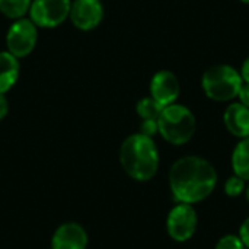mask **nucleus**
I'll return each mask as SVG.
<instances>
[{"label":"nucleus","instance_id":"1a4fd4ad","mask_svg":"<svg viewBox=\"0 0 249 249\" xmlns=\"http://www.w3.org/2000/svg\"><path fill=\"white\" fill-rule=\"evenodd\" d=\"M150 92L155 101H158L162 107H168L171 104H175V101L179 96L181 92L179 80L169 70L158 71L152 79Z\"/></svg>","mask_w":249,"mask_h":249},{"label":"nucleus","instance_id":"6e6552de","mask_svg":"<svg viewBox=\"0 0 249 249\" xmlns=\"http://www.w3.org/2000/svg\"><path fill=\"white\" fill-rule=\"evenodd\" d=\"M104 16V9L99 0H74L70 7V18L74 26L83 31L96 28Z\"/></svg>","mask_w":249,"mask_h":249},{"label":"nucleus","instance_id":"20e7f679","mask_svg":"<svg viewBox=\"0 0 249 249\" xmlns=\"http://www.w3.org/2000/svg\"><path fill=\"white\" fill-rule=\"evenodd\" d=\"M206 95L217 102H226L239 95L244 85L241 73L232 66L219 64L210 67L201 80Z\"/></svg>","mask_w":249,"mask_h":249},{"label":"nucleus","instance_id":"9d476101","mask_svg":"<svg viewBox=\"0 0 249 249\" xmlns=\"http://www.w3.org/2000/svg\"><path fill=\"white\" fill-rule=\"evenodd\" d=\"M53 249H85L88 245V235L77 223L61 225L53 236Z\"/></svg>","mask_w":249,"mask_h":249},{"label":"nucleus","instance_id":"412c9836","mask_svg":"<svg viewBox=\"0 0 249 249\" xmlns=\"http://www.w3.org/2000/svg\"><path fill=\"white\" fill-rule=\"evenodd\" d=\"M7 111H9L7 101H6V98L3 96V93H0V120H3V118L6 117Z\"/></svg>","mask_w":249,"mask_h":249},{"label":"nucleus","instance_id":"ddd939ff","mask_svg":"<svg viewBox=\"0 0 249 249\" xmlns=\"http://www.w3.org/2000/svg\"><path fill=\"white\" fill-rule=\"evenodd\" d=\"M232 168L236 177L249 181V137L242 139L232 153Z\"/></svg>","mask_w":249,"mask_h":249},{"label":"nucleus","instance_id":"423d86ee","mask_svg":"<svg viewBox=\"0 0 249 249\" xmlns=\"http://www.w3.org/2000/svg\"><path fill=\"white\" fill-rule=\"evenodd\" d=\"M70 0H35L31 3V20L42 28H54L70 15Z\"/></svg>","mask_w":249,"mask_h":249},{"label":"nucleus","instance_id":"5701e85b","mask_svg":"<svg viewBox=\"0 0 249 249\" xmlns=\"http://www.w3.org/2000/svg\"><path fill=\"white\" fill-rule=\"evenodd\" d=\"M245 191H247V198H248V201H249V187L245 190Z\"/></svg>","mask_w":249,"mask_h":249},{"label":"nucleus","instance_id":"f257e3e1","mask_svg":"<svg viewBox=\"0 0 249 249\" xmlns=\"http://www.w3.org/2000/svg\"><path fill=\"white\" fill-rule=\"evenodd\" d=\"M217 172L214 166L198 156L178 159L169 172L171 191L177 201L196 204L206 200L216 188Z\"/></svg>","mask_w":249,"mask_h":249},{"label":"nucleus","instance_id":"6ab92c4d","mask_svg":"<svg viewBox=\"0 0 249 249\" xmlns=\"http://www.w3.org/2000/svg\"><path fill=\"white\" fill-rule=\"evenodd\" d=\"M239 238L244 242L245 248H249V217L242 223V226L239 229Z\"/></svg>","mask_w":249,"mask_h":249},{"label":"nucleus","instance_id":"b1692460","mask_svg":"<svg viewBox=\"0 0 249 249\" xmlns=\"http://www.w3.org/2000/svg\"><path fill=\"white\" fill-rule=\"evenodd\" d=\"M241 1H244V3H249V0H241Z\"/></svg>","mask_w":249,"mask_h":249},{"label":"nucleus","instance_id":"4be33fe9","mask_svg":"<svg viewBox=\"0 0 249 249\" xmlns=\"http://www.w3.org/2000/svg\"><path fill=\"white\" fill-rule=\"evenodd\" d=\"M241 76H242V80H244L245 83H249V57L244 61V64H242Z\"/></svg>","mask_w":249,"mask_h":249},{"label":"nucleus","instance_id":"39448f33","mask_svg":"<svg viewBox=\"0 0 249 249\" xmlns=\"http://www.w3.org/2000/svg\"><path fill=\"white\" fill-rule=\"evenodd\" d=\"M197 225H198L197 213L193 204H187V203H179L178 206H175L169 212L166 220L168 233L177 242L190 241L197 231Z\"/></svg>","mask_w":249,"mask_h":249},{"label":"nucleus","instance_id":"f8f14e48","mask_svg":"<svg viewBox=\"0 0 249 249\" xmlns=\"http://www.w3.org/2000/svg\"><path fill=\"white\" fill-rule=\"evenodd\" d=\"M19 63L10 53H0V93L7 92L18 80Z\"/></svg>","mask_w":249,"mask_h":249},{"label":"nucleus","instance_id":"4468645a","mask_svg":"<svg viewBox=\"0 0 249 249\" xmlns=\"http://www.w3.org/2000/svg\"><path fill=\"white\" fill-rule=\"evenodd\" d=\"M165 107H162L158 101H155L153 98H144L137 104V114L142 117L143 121L150 120V121H158L162 109Z\"/></svg>","mask_w":249,"mask_h":249},{"label":"nucleus","instance_id":"f03ea898","mask_svg":"<svg viewBox=\"0 0 249 249\" xmlns=\"http://www.w3.org/2000/svg\"><path fill=\"white\" fill-rule=\"evenodd\" d=\"M120 160L127 175L136 181H149L159 168V152L152 140L142 133L127 137L120 150Z\"/></svg>","mask_w":249,"mask_h":249},{"label":"nucleus","instance_id":"dca6fc26","mask_svg":"<svg viewBox=\"0 0 249 249\" xmlns=\"http://www.w3.org/2000/svg\"><path fill=\"white\" fill-rule=\"evenodd\" d=\"M247 190L245 187V181L236 175H233L232 178H229L225 184V193L229 197H239L241 194H244Z\"/></svg>","mask_w":249,"mask_h":249},{"label":"nucleus","instance_id":"a211bd4d","mask_svg":"<svg viewBox=\"0 0 249 249\" xmlns=\"http://www.w3.org/2000/svg\"><path fill=\"white\" fill-rule=\"evenodd\" d=\"M156 133H158V121H150V120L143 121V124H142V134H144L147 137H152Z\"/></svg>","mask_w":249,"mask_h":249},{"label":"nucleus","instance_id":"7ed1b4c3","mask_svg":"<svg viewBox=\"0 0 249 249\" xmlns=\"http://www.w3.org/2000/svg\"><path fill=\"white\" fill-rule=\"evenodd\" d=\"M158 131L175 146L185 144L196 133V117L187 107L171 104L162 109L158 118Z\"/></svg>","mask_w":249,"mask_h":249},{"label":"nucleus","instance_id":"f3484780","mask_svg":"<svg viewBox=\"0 0 249 249\" xmlns=\"http://www.w3.org/2000/svg\"><path fill=\"white\" fill-rule=\"evenodd\" d=\"M214 249H247L244 242L236 235H226L222 239H219Z\"/></svg>","mask_w":249,"mask_h":249},{"label":"nucleus","instance_id":"2eb2a0df","mask_svg":"<svg viewBox=\"0 0 249 249\" xmlns=\"http://www.w3.org/2000/svg\"><path fill=\"white\" fill-rule=\"evenodd\" d=\"M31 7V0H0V10L9 18H22Z\"/></svg>","mask_w":249,"mask_h":249},{"label":"nucleus","instance_id":"aec40b11","mask_svg":"<svg viewBox=\"0 0 249 249\" xmlns=\"http://www.w3.org/2000/svg\"><path fill=\"white\" fill-rule=\"evenodd\" d=\"M239 99H241V104H244L245 107L249 108V83H244L241 90H239Z\"/></svg>","mask_w":249,"mask_h":249},{"label":"nucleus","instance_id":"0eeeda50","mask_svg":"<svg viewBox=\"0 0 249 249\" xmlns=\"http://www.w3.org/2000/svg\"><path fill=\"white\" fill-rule=\"evenodd\" d=\"M6 42L9 53L16 58L28 55L36 44V25L29 19H19L10 26Z\"/></svg>","mask_w":249,"mask_h":249},{"label":"nucleus","instance_id":"9b49d317","mask_svg":"<svg viewBox=\"0 0 249 249\" xmlns=\"http://www.w3.org/2000/svg\"><path fill=\"white\" fill-rule=\"evenodd\" d=\"M223 123L229 133L236 137H249V108L244 104H231L223 115Z\"/></svg>","mask_w":249,"mask_h":249}]
</instances>
